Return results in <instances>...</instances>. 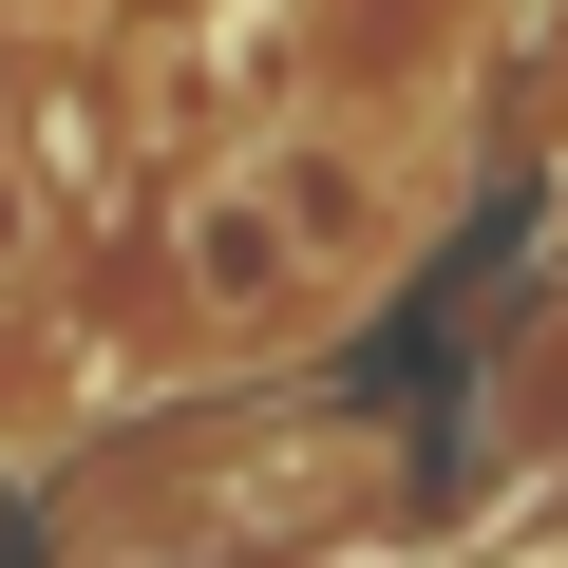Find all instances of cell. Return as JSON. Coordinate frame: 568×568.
Returning a JSON list of instances; mask_svg holds the SVG:
<instances>
[{"label":"cell","instance_id":"2","mask_svg":"<svg viewBox=\"0 0 568 568\" xmlns=\"http://www.w3.org/2000/svg\"><path fill=\"white\" fill-rule=\"evenodd\" d=\"M474 455L493 474H568V284L511 323V361L474 379Z\"/></svg>","mask_w":568,"mask_h":568},{"label":"cell","instance_id":"3","mask_svg":"<svg viewBox=\"0 0 568 568\" xmlns=\"http://www.w3.org/2000/svg\"><path fill=\"white\" fill-rule=\"evenodd\" d=\"M39 246H58V190H39V152H20V133H0V284H20Z\"/></svg>","mask_w":568,"mask_h":568},{"label":"cell","instance_id":"1","mask_svg":"<svg viewBox=\"0 0 568 568\" xmlns=\"http://www.w3.org/2000/svg\"><path fill=\"white\" fill-rule=\"evenodd\" d=\"M171 304H190V342L209 361H284V342H323L342 323V284L304 265V227L265 209V171L227 152V171H190L171 190Z\"/></svg>","mask_w":568,"mask_h":568}]
</instances>
